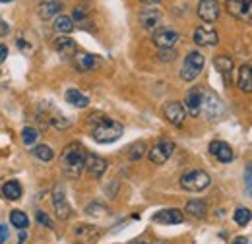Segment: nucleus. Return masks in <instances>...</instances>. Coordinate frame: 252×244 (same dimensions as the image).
<instances>
[{
    "mask_svg": "<svg viewBox=\"0 0 252 244\" xmlns=\"http://www.w3.org/2000/svg\"><path fill=\"white\" fill-rule=\"evenodd\" d=\"M214 66H216V70H218L220 74L227 76V74H231V70H233V59H231V57H225V55L216 57V59H214Z\"/></svg>",
    "mask_w": 252,
    "mask_h": 244,
    "instance_id": "26",
    "label": "nucleus"
},
{
    "mask_svg": "<svg viewBox=\"0 0 252 244\" xmlns=\"http://www.w3.org/2000/svg\"><path fill=\"white\" fill-rule=\"evenodd\" d=\"M148 152V148H146V144L144 142H136V144H132L130 146V150H128V157L132 159V161H138V159H142L144 155Z\"/></svg>",
    "mask_w": 252,
    "mask_h": 244,
    "instance_id": "30",
    "label": "nucleus"
},
{
    "mask_svg": "<svg viewBox=\"0 0 252 244\" xmlns=\"http://www.w3.org/2000/svg\"><path fill=\"white\" fill-rule=\"evenodd\" d=\"M187 214H190L192 217L202 219V217H206V214H208V204L204 200H190L189 204H187Z\"/></svg>",
    "mask_w": 252,
    "mask_h": 244,
    "instance_id": "25",
    "label": "nucleus"
},
{
    "mask_svg": "<svg viewBox=\"0 0 252 244\" xmlns=\"http://www.w3.org/2000/svg\"><path fill=\"white\" fill-rule=\"evenodd\" d=\"M86 16H88V12H84L82 8H76V10H74V20H76V22H82Z\"/></svg>",
    "mask_w": 252,
    "mask_h": 244,
    "instance_id": "38",
    "label": "nucleus"
},
{
    "mask_svg": "<svg viewBox=\"0 0 252 244\" xmlns=\"http://www.w3.org/2000/svg\"><path fill=\"white\" fill-rule=\"evenodd\" d=\"M225 10L229 16L252 24V0H227L225 2Z\"/></svg>",
    "mask_w": 252,
    "mask_h": 244,
    "instance_id": "6",
    "label": "nucleus"
},
{
    "mask_svg": "<svg viewBox=\"0 0 252 244\" xmlns=\"http://www.w3.org/2000/svg\"><path fill=\"white\" fill-rule=\"evenodd\" d=\"M204 64H206V59L202 53H198V51L189 53L183 62V68H181V78L185 82H194L200 76V72L204 70Z\"/></svg>",
    "mask_w": 252,
    "mask_h": 244,
    "instance_id": "5",
    "label": "nucleus"
},
{
    "mask_svg": "<svg viewBox=\"0 0 252 244\" xmlns=\"http://www.w3.org/2000/svg\"><path fill=\"white\" fill-rule=\"evenodd\" d=\"M86 212L90 215H103L107 210H105V206H101V204H92V206H88Z\"/></svg>",
    "mask_w": 252,
    "mask_h": 244,
    "instance_id": "35",
    "label": "nucleus"
},
{
    "mask_svg": "<svg viewBox=\"0 0 252 244\" xmlns=\"http://www.w3.org/2000/svg\"><path fill=\"white\" fill-rule=\"evenodd\" d=\"M86 153L88 152L78 142L68 144L64 148L63 155H61V167L68 179H80L82 171L86 169Z\"/></svg>",
    "mask_w": 252,
    "mask_h": 244,
    "instance_id": "1",
    "label": "nucleus"
},
{
    "mask_svg": "<svg viewBox=\"0 0 252 244\" xmlns=\"http://www.w3.org/2000/svg\"><path fill=\"white\" fill-rule=\"evenodd\" d=\"M61 10H63V4H61L59 0H49V2L39 4V8H37V16H39L41 20H51V18H55Z\"/></svg>",
    "mask_w": 252,
    "mask_h": 244,
    "instance_id": "21",
    "label": "nucleus"
},
{
    "mask_svg": "<svg viewBox=\"0 0 252 244\" xmlns=\"http://www.w3.org/2000/svg\"><path fill=\"white\" fill-rule=\"evenodd\" d=\"M140 2H144V4H148V6H154V4H158L161 0H140Z\"/></svg>",
    "mask_w": 252,
    "mask_h": 244,
    "instance_id": "41",
    "label": "nucleus"
},
{
    "mask_svg": "<svg viewBox=\"0 0 252 244\" xmlns=\"http://www.w3.org/2000/svg\"><path fill=\"white\" fill-rule=\"evenodd\" d=\"M138 20H140V26H142L144 30L154 31L159 24H161V12H159L158 8H144V10L140 12Z\"/></svg>",
    "mask_w": 252,
    "mask_h": 244,
    "instance_id": "15",
    "label": "nucleus"
},
{
    "mask_svg": "<svg viewBox=\"0 0 252 244\" xmlns=\"http://www.w3.org/2000/svg\"><path fill=\"white\" fill-rule=\"evenodd\" d=\"M233 219H235V223H237L239 227H247L252 221V212L247 210V208H237L235 214H233Z\"/></svg>",
    "mask_w": 252,
    "mask_h": 244,
    "instance_id": "28",
    "label": "nucleus"
},
{
    "mask_svg": "<svg viewBox=\"0 0 252 244\" xmlns=\"http://www.w3.org/2000/svg\"><path fill=\"white\" fill-rule=\"evenodd\" d=\"M185 111L190 117H198L202 113V90L200 88H192L187 97H185Z\"/></svg>",
    "mask_w": 252,
    "mask_h": 244,
    "instance_id": "14",
    "label": "nucleus"
},
{
    "mask_svg": "<svg viewBox=\"0 0 252 244\" xmlns=\"http://www.w3.org/2000/svg\"><path fill=\"white\" fill-rule=\"evenodd\" d=\"M86 169H88V173L94 177V179H101L103 175H105V171H107V161L103 159V157H99V155H95V153H86Z\"/></svg>",
    "mask_w": 252,
    "mask_h": 244,
    "instance_id": "13",
    "label": "nucleus"
},
{
    "mask_svg": "<svg viewBox=\"0 0 252 244\" xmlns=\"http://www.w3.org/2000/svg\"><path fill=\"white\" fill-rule=\"evenodd\" d=\"M2 194H4L6 200L16 202V200L22 198V186H20L18 181H8V183H4V186H2Z\"/></svg>",
    "mask_w": 252,
    "mask_h": 244,
    "instance_id": "24",
    "label": "nucleus"
},
{
    "mask_svg": "<svg viewBox=\"0 0 252 244\" xmlns=\"http://www.w3.org/2000/svg\"><path fill=\"white\" fill-rule=\"evenodd\" d=\"M64 99H66L72 107H76V109H86V107L90 105V97H88V95H84V93L80 92V90H76V88L66 90Z\"/></svg>",
    "mask_w": 252,
    "mask_h": 244,
    "instance_id": "22",
    "label": "nucleus"
},
{
    "mask_svg": "<svg viewBox=\"0 0 252 244\" xmlns=\"http://www.w3.org/2000/svg\"><path fill=\"white\" fill-rule=\"evenodd\" d=\"M175 152V144L171 142V140H161L158 142L152 150H150V161L152 163H156V165H163V163H167L169 161V157L173 155Z\"/></svg>",
    "mask_w": 252,
    "mask_h": 244,
    "instance_id": "9",
    "label": "nucleus"
},
{
    "mask_svg": "<svg viewBox=\"0 0 252 244\" xmlns=\"http://www.w3.org/2000/svg\"><path fill=\"white\" fill-rule=\"evenodd\" d=\"M179 39H181V35L171 28H159V30L154 31V45L159 47L161 51L173 49L179 43Z\"/></svg>",
    "mask_w": 252,
    "mask_h": 244,
    "instance_id": "8",
    "label": "nucleus"
},
{
    "mask_svg": "<svg viewBox=\"0 0 252 244\" xmlns=\"http://www.w3.org/2000/svg\"><path fill=\"white\" fill-rule=\"evenodd\" d=\"M33 155H35L39 161H45V163H47V161L53 159L55 153H53V150H51L49 146H37V148H33Z\"/></svg>",
    "mask_w": 252,
    "mask_h": 244,
    "instance_id": "31",
    "label": "nucleus"
},
{
    "mask_svg": "<svg viewBox=\"0 0 252 244\" xmlns=\"http://www.w3.org/2000/svg\"><path fill=\"white\" fill-rule=\"evenodd\" d=\"M8 59V47L6 45H0V64Z\"/></svg>",
    "mask_w": 252,
    "mask_h": 244,
    "instance_id": "39",
    "label": "nucleus"
},
{
    "mask_svg": "<svg viewBox=\"0 0 252 244\" xmlns=\"http://www.w3.org/2000/svg\"><path fill=\"white\" fill-rule=\"evenodd\" d=\"M233 244H249V243H247V239H245V237H237V239L233 241Z\"/></svg>",
    "mask_w": 252,
    "mask_h": 244,
    "instance_id": "40",
    "label": "nucleus"
},
{
    "mask_svg": "<svg viewBox=\"0 0 252 244\" xmlns=\"http://www.w3.org/2000/svg\"><path fill=\"white\" fill-rule=\"evenodd\" d=\"M218 41H220V35H218V31L212 30V28L200 26L194 31V43L198 47H214V45H218Z\"/></svg>",
    "mask_w": 252,
    "mask_h": 244,
    "instance_id": "12",
    "label": "nucleus"
},
{
    "mask_svg": "<svg viewBox=\"0 0 252 244\" xmlns=\"http://www.w3.org/2000/svg\"><path fill=\"white\" fill-rule=\"evenodd\" d=\"M210 153H212L218 161H221V163H231V161L235 159L233 148H231L229 144H225V142H220V140H216V142L210 144Z\"/></svg>",
    "mask_w": 252,
    "mask_h": 244,
    "instance_id": "16",
    "label": "nucleus"
},
{
    "mask_svg": "<svg viewBox=\"0 0 252 244\" xmlns=\"http://www.w3.org/2000/svg\"><path fill=\"white\" fill-rule=\"evenodd\" d=\"M212 184V179L206 171L202 169H194V171H189L181 177V186L187 190V192H202L206 190L208 186Z\"/></svg>",
    "mask_w": 252,
    "mask_h": 244,
    "instance_id": "4",
    "label": "nucleus"
},
{
    "mask_svg": "<svg viewBox=\"0 0 252 244\" xmlns=\"http://www.w3.org/2000/svg\"><path fill=\"white\" fill-rule=\"evenodd\" d=\"M55 30L59 31V33H70V31L74 30V20L72 18H68V16H59L57 20H55Z\"/></svg>",
    "mask_w": 252,
    "mask_h": 244,
    "instance_id": "29",
    "label": "nucleus"
},
{
    "mask_svg": "<svg viewBox=\"0 0 252 244\" xmlns=\"http://www.w3.org/2000/svg\"><path fill=\"white\" fill-rule=\"evenodd\" d=\"M159 59L163 62H171L177 59V53H175V49H165V51L159 53Z\"/></svg>",
    "mask_w": 252,
    "mask_h": 244,
    "instance_id": "34",
    "label": "nucleus"
},
{
    "mask_svg": "<svg viewBox=\"0 0 252 244\" xmlns=\"http://www.w3.org/2000/svg\"><path fill=\"white\" fill-rule=\"evenodd\" d=\"M97 237H99V229H97L95 225H78V227L74 229V239L82 244L92 243Z\"/></svg>",
    "mask_w": 252,
    "mask_h": 244,
    "instance_id": "19",
    "label": "nucleus"
},
{
    "mask_svg": "<svg viewBox=\"0 0 252 244\" xmlns=\"http://www.w3.org/2000/svg\"><path fill=\"white\" fill-rule=\"evenodd\" d=\"M37 138H39V132H37L35 128H32V126H28V128L22 130V140H24V144L33 146V144L37 142Z\"/></svg>",
    "mask_w": 252,
    "mask_h": 244,
    "instance_id": "32",
    "label": "nucleus"
},
{
    "mask_svg": "<svg viewBox=\"0 0 252 244\" xmlns=\"http://www.w3.org/2000/svg\"><path fill=\"white\" fill-rule=\"evenodd\" d=\"M245 183H247V190L252 194V165L247 167V173H245Z\"/></svg>",
    "mask_w": 252,
    "mask_h": 244,
    "instance_id": "36",
    "label": "nucleus"
},
{
    "mask_svg": "<svg viewBox=\"0 0 252 244\" xmlns=\"http://www.w3.org/2000/svg\"><path fill=\"white\" fill-rule=\"evenodd\" d=\"M154 221L161 223V225H179L185 221V215L181 210H175V208H169V210H161L154 215Z\"/></svg>",
    "mask_w": 252,
    "mask_h": 244,
    "instance_id": "17",
    "label": "nucleus"
},
{
    "mask_svg": "<svg viewBox=\"0 0 252 244\" xmlns=\"http://www.w3.org/2000/svg\"><path fill=\"white\" fill-rule=\"evenodd\" d=\"M55 51L63 59H74L78 53V47H76V41L70 37H57L55 39Z\"/></svg>",
    "mask_w": 252,
    "mask_h": 244,
    "instance_id": "18",
    "label": "nucleus"
},
{
    "mask_svg": "<svg viewBox=\"0 0 252 244\" xmlns=\"http://www.w3.org/2000/svg\"><path fill=\"white\" fill-rule=\"evenodd\" d=\"M74 64L80 72H90V70H95L99 66V57L95 55H90V53H76V59H74Z\"/></svg>",
    "mask_w": 252,
    "mask_h": 244,
    "instance_id": "20",
    "label": "nucleus"
},
{
    "mask_svg": "<svg viewBox=\"0 0 252 244\" xmlns=\"http://www.w3.org/2000/svg\"><path fill=\"white\" fill-rule=\"evenodd\" d=\"M53 208H55L57 217L63 219V221H66L72 215V206L66 200V190H64L63 184H57L55 190H53Z\"/></svg>",
    "mask_w": 252,
    "mask_h": 244,
    "instance_id": "7",
    "label": "nucleus"
},
{
    "mask_svg": "<svg viewBox=\"0 0 252 244\" xmlns=\"http://www.w3.org/2000/svg\"><path fill=\"white\" fill-rule=\"evenodd\" d=\"M35 217H37V223L45 225L47 229H53V227H55V225H53V221H51V217L45 214V212H37V215H35Z\"/></svg>",
    "mask_w": 252,
    "mask_h": 244,
    "instance_id": "33",
    "label": "nucleus"
},
{
    "mask_svg": "<svg viewBox=\"0 0 252 244\" xmlns=\"http://www.w3.org/2000/svg\"><path fill=\"white\" fill-rule=\"evenodd\" d=\"M0 2H14V0H0Z\"/></svg>",
    "mask_w": 252,
    "mask_h": 244,
    "instance_id": "42",
    "label": "nucleus"
},
{
    "mask_svg": "<svg viewBox=\"0 0 252 244\" xmlns=\"http://www.w3.org/2000/svg\"><path fill=\"white\" fill-rule=\"evenodd\" d=\"M8 227L6 225H0V244H4L6 241H8Z\"/></svg>",
    "mask_w": 252,
    "mask_h": 244,
    "instance_id": "37",
    "label": "nucleus"
},
{
    "mask_svg": "<svg viewBox=\"0 0 252 244\" xmlns=\"http://www.w3.org/2000/svg\"><path fill=\"white\" fill-rule=\"evenodd\" d=\"M123 136V124H119L113 119L101 117L99 121L94 122V140L99 144H111L117 142Z\"/></svg>",
    "mask_w": 252,
    "mask_h": 244,
    "instance_id": "2",
    "label": "nucleus"
},
{
    "mask_svg": "<svg viewBox=\"0 0 252 244\" xmlns=\"http://www.w3.org/2000/svg\"><path fill=\"white\" fill-rule=\"evenodd\" d=\"M10 223H12L16 229H22V231H26V229L30 227L28 215L24 214V212H20V210H14V212L10 214Z\"/></svg>",
    "mask_w": 252,
    "mask_h": 244,
    "instance_id": "27",
    "label": "nucleus"
},
{
    "mask_svg": "<svg viewBox=\"0 0 252 244\" xmlns=\"http://www.w3.org/2000/svg\"><path fill=\"white\" fill-rule=\"evenodd\" d=\"M163 113H165V119L171 122L173 126H183V122L187 119V111H185L183 103H179V101L167 103L165 109H163Z\"/></svg>",
    "mask_w": 252,
    "mask_h": 244,
    "instance_id": "10",
    "label": "nucleus"
},
{
    "mask_svg": "<svg viewBox=\"0 0 252 244\" xmlns=\"http://www.w3.org/2000/svg\"><path fill=\"white\" fill-rule=\"evenodd\" d=\"M202 113L206 115L208 121H220L225 115V105L220 99V95H216L214 92H202Z\"/></svg>",
    "mask_w": 252,
    "mask_h": 244,
    "instance_id": "3",
    "label": "nucleus"
},
{
    "mask_svg": "<svg viewBox=\"0 0 252 244\" xmlns=\"http://www.w3.org/2000/svg\"><path fill=\"white\" fill-rule=\"evenodd\" d=\"M136 244H148V243H136Z\"/></svg>",
    "mask_w": 252,
    "mask_h": 244,
    "instance_id": "43",
    "label": "nucleus"
},
{
    "mask_svg": "<svg viewBox=\"0 0 252 244\" xmlns=\"http://www.w3.org/2000/svg\"><path fill=\"white\" fill-rule=\"evenodd\" d=\"M198 16L200 20L212 24V22H218L220 18V4L218 0H200L198 2Z\"/></svg>",
    "mask_w": 252,
    "mask_h": 244,
    "instance_id": "11",
    "label": "nucleus"
},
{
    "mask_svg": "<svg viewBox=\"0 0 252 244\" xmlns=\"http://www.w3.org/2000/svg\"><path fill=\"white\" fill-rule=\"evenodd\" d=\"M237 86L239 90L245 93H252V66L243 64L239 68V76H237Z\"/></svg>",
    "mask_w": 252,
    "mask_h": 244,
    "instance_id": "23",
    "label": "nucleus"
}]
</instances>
